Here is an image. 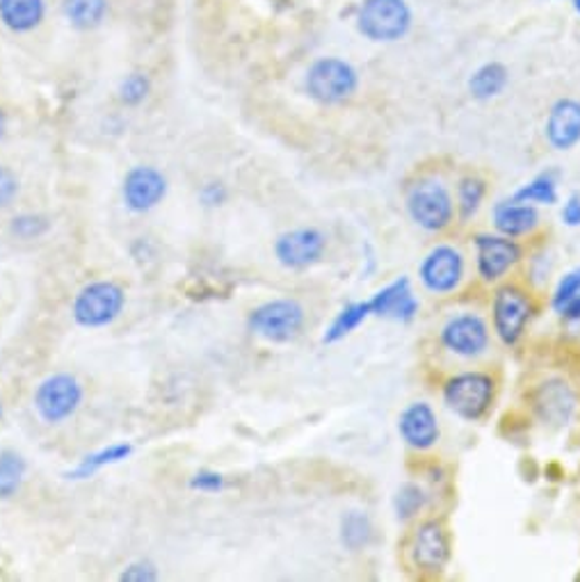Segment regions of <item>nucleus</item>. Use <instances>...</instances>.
I'll use <instances>...</instances> for the list:
<instances>
[{"label": "nucleus", "mask_w": 580, "mask_h": 582, "mask_svg": "<svg viewBox=\"0 0 580 582\" xmlns=\"http://www.w3.org/2000/svg\"><path fill=\"white\" fill-rule=\"evenodd\" d=\"M484 194H487V186H484L482 178H478V176H466V178H462V184L457 188L459 217L462 219H471L478 213Z\"/></svg>", "instance_id": "obj_29"}, {"label": "nucleus", "mask_w": 580, "mask_h": 582, "mask_svg": "<svg viewBox=\"0 0 580 582\" xmlns=\"http://www.w3.org/2000/svg\"><path fill=\"white\" fill-rule=\"evenodd\" d=\"M304 89L308 99L320 105H341L360 89V74L348 60L333 55L318 58L306 69Z\"/></svg>", "instance_id": "obj_1"}, {"label": "nucleus", "mask_w": 580, "mask_h": 582, "mask_svg": "<svg viewBox=\"0 0 580 582\" xmlns=\"http://www.w3.org/2000/svg\"><path fill=\"white\" fill-rule=\"evenodd\" d=\"M199 201H202L206 208L225 206L229 201V188L222 181H209L202 186V190H199Z\"/></svg>", "instance_id": "obj_35"}, {"label": "nucleus", "mask_w": 580, "mask_h": 582, "mask_svg": "<svg viewBox=\"0 0 580 582\" xmlns=\"http://www.w3.org/2000/svg\"><path fill=\"white\" fill-rule=\"evenodd\" d=\"M133 453H136V445L133 443H113V445H108V447H101V451H94V453H89L85 455L72 471H66V480H74V482H80V480H89V478H94L97 473H101L103 468L108 466H117L126 459L133 457Z\"/></svg>", "instance_id": "obj_21"}, {"label": "nucleus", "mask_w": 580, "mask_h": 582, "mask_svg": "<svg viewBox=\"0 0 580 582\" xmlns=\"http://www.w3.org/2000/svg\"><path fill=\"white\" fill-rule=\"evenodd\" d=\"M476 252H478V273L484 281H499L521 258V248L507 236H489V233L478 236Z\"/></svg>", "instance_id": "obj_13"}, {"label": "nucleus", "mask_w": 580, "mask_h": 582, "mask_svg": "<svg viewBox=\"0 0 580 582\" xmlns=\"http://www.w3.org/2000/svg\"><path fill=\"white\" fill-rule=\"evenodd\" d=\"M563 222L567 227H580V194H571L563 206Z\"/></svg>", "instance_id": "obj_37"}, {"label": "nucleus", "mask_w": 580, "mask_h": 582, "mask_svg": "<svg viewBox=\"0 0 580 582\" xmlns=\"http://www.w3.org/2000/svg\"><path fill=\"white\" fill-rule=\"evenodd\" d=\"M507 80L509 74L505 69V64L487 62L478 72H474L471 78H468V92H471L476 101H489L503 92L507 87Z\"/></svg>", "instance_id": "obj_25"}, {"label": "nucleus", "mask_w": 580, "mask_h": 582, "mask_svg": "<svg viewBox=\"0 0 580 582\" xmlns=\"http://www.w3.org/2000/svg\"><path fill=\"white\" fill-rule=\"evenodd\" d=\"M169 184L167 176L151 165H138L126 172L122 184V199L124 206L130 213H149L159 208L167 197Z\"/></svg>", "instance_id": "obj_8"}, {"label": "nucleus", "mask_w": 580, "mask_h": 582, "mask_svg": "<svg viewBox=\"0 0 580 582\" xmlns=\"http://www.w3.org/2000/svg\"><path fill=\"white\" fill-rule=\"evenodd\" d=\"M373 534H375L373 521L364 511H348L341 519V544L352 553L368 548L373 542Z\"/></svg>", "instance_id": "obj_28"}, {"label": "nucleus", "mask_w": 580, "mask_h": 582, "mask_svg": "<svg viewBox=\"0 0 580 582\" xmlns=\"http://www.w3.org/2000/svg\"><path fill=\"white\" fill-rule=\"evenodd\" d=\"M441 343L464 359L480 356L489 345V329L476 313H459L441 329Z\"/></svg>", "instance_id": "obj_12"}, {"label": "nucleus", "mask_w": 580, "mask_h": 582, "mask_svg": "<svg viewBox=\"0 0 580 582\" xmlns=\"http://www.w3.org/2000/svg\"><path fill=\"white\" fill-rule=\"evenodd\" d=\"M227 480L222 473L211 471V468H204V471H197L190 478V489L199 491V494H219V491H225Z\"/></svg>", "instance_id": "obj_34"}, {"label": "nucleus", "mask_w": 580, "mask_h": 582, "mask_svg": "<svg viewBox=\"0 0 580 582\" xmlns=\"http://www.w3.org/2000/svg\"><path fill=\"white\" fill-rule=\"evenodd\" d=\"M532 407L544 425L565 428L576 412V393L565 379H546V382L534 391Z\"/></svg>", "instance_id": "obj_15"}, {"label": "nucleus", "mask_w": 580, "mask_h": 582, "mask_svg": "<svg viewBox=\"0 0 580 582\" xmlns=\"http://www.w3.org/2000/svg\"><path fill=\"white\" fill-rule=\"evenodd\" d=\"M443 402L464 420H480L494 402V379L484 372H462L443 387Z\"/></svg>", "instance_id": "obj_6"}, {"label": "nucleus", "mask_w": 580, "mask_h": 582, "mask_svg": "<svg viewBox=\"0 0 580 582\" xmlns=\"http://www.w3.org/2000/svg\"><path fill=\"white\" fill-rule=\"evenodd\" d=\"M126 306L124 288L115 281H92L78 290L72 304V318L83 329L113 325Z\"/></svg>", "instance_id": "obj_2"}, {"label": "nucleus", "mask_w": 580, "mask_h": 582, "mask_svg": "<svg viewBox=\"0 0 580 582\" xmlns=\"http://www.w3.org/2000/svg\"><path fill=\"white\" fill-rule=\"evenodd\" d=\"M327 238L320 229L302 227L286 231L275 240V256L288 270H306V267L323 261Z\"/></svg>", "instance_id": "obj_9"}, {"label": "nucleus", "mask_w": 580, "mask_h": 582, "mask_svg": "<svg viewBox=\"0 0 580 582\" xmlns=\"http://www.w3.org/2000/svg\"><path fill=\"white\" fill-rule=\"evenodd\" d=\"M83 384L80 379L70 372H55L43 379L33 395V405L37 416L49 422L60 425L70 420L83 405Z\"/></svg>", "instance_id": "obj_4"}, {"label": "nucleus", "mask_w": 580, "mask_h": 582, "mask_svg": "<svg viewBox=\"0 0 580 582\" xmlns=\"http://www.w3.org/2000/svg\"><path fill=\"white\" fill-rule=\"evenodd\" d=\"M373 316L370 313V304L368 300L366 302H352L348 306H343L337 318L331 320V325L325 329L323 333V343L325 345H333V343H341L343 339H348V336L352 331L360 329L368 318Z\"/></svg>", "instance_id": "obj_24"}, {"label": "nucleus", "mask_w": 580, "mask_h": 582, "mask_svg": "<svg viewBox=\"0 0 580 582\" xmlns=\"http://www.w3.org/2000/svg\"><path fill=\"white\" fill-rule=\"evenodd\" d=\"M122 582H155L161 580V571L151 559H133L119 573Z\"/></svg>", "instance_id": "obj_33"}, {"label": "nucleus", "mask_w": 580, "mask_h": 582, "mask_svg": "<svg viewBox=\"0 0 580 582\" xmlns=\"http://www.w3.org/2000/svg\"><path fill=\"white\" fill-rule=\"evenodd\" d=\"M551 306L560 320L569 325L580 322V267H576V270L567 273L560 281H557L551 298Z\"/></svg>", "instance_id": "obj_23"}, {"label": "nucleus", "mask_w": 580, "mask_h": 582, "mask_svg": "<svg viewBox=\"0 0 580 582\" xmlns=\"http://www.w3.org/2000/svg\"><path fill=\"white\" fill-rule=\"evenodd\" d=\"M18 194V178L12 169L0 165V208H8Z\"/></svg>", "instance_id": "obj_36"}, {"label": "nucleus", "mask_w": 580, "mask_h": 582, "mask_svg": "<svg viewBox=\"0 0 580 582\" xmlns=\"http://www.w3.org/2000/svg\"><path fill=\"white\" fill-rule=\"evenodd\" d=\"M5 132H8V117H5V112L0 110V142H3Z\"/></svg>", "instance_id": "obj_38"}, {"label": "nucleus", "mask_w": 580, "mask_h": 582, "mask_svg": "<svg viewBox=\"0 0 580 582\" xmlns=\"http://www.w3.org/2000/svg\"><path fill=\"white\" fill-rule=\"evenodd\" d=\"M573 8H576V12L580 14V0H573Z\"/></svg>", "instance_id": "obj_39"}, {"label": "nucleus", "mask_w": 580, "mask_h": 582, "mask_svg": "<svg viewBox=\"0 0 580 582\" xmlns=\"http://www.w3.org/2000/svg\"><path fill=\"white\" fill-rule=\"evenodd\" d=\"M546 140L557 151H569L580 142V101L560 99L546 117Z\"/></svg>", "instance_id": "obj_18"}, {"label": "nucleus", "mask_w": 580, "mask_h": 582, "mask_svg": "<svg viewBox=\"0 0 580 582\" xmlns=\"http://www.w3.org/2000/svg\"><path fill=\"white\" fill-rule=\"evenodd\" d=\"M412 559L420 571L439 573L451 559V542L445 530L437 521L423 523L412 542Z\"/></svg>", "instance_id": "obj_16"}, {"label": "nucleus", "mask_w": 580, "mask_h": 582, "mask_svg": "<svg viewBox=\"0 0 580 582\" xmlns=\"http://www.w3.org/2000/svg\"><path fill=\"white\" fill-rule=\"evenodd\" d=\"M398 432L414 451H430L439 441V420L428 402H414L398 418Z\"/></svg>", "instance_id": "obj_17"}, {"label": "nucleus", "mask_w": 580, "mask_h": 582, "mask_svg": "<svg viewBox=\"0 0 580 582\" xmlns=\"http://www.w3.org/2000/svg\"><path fill=\"white\" fill-rule=\"evenodd\" d=\"M117 94L126 107H138L151 94V78L144 72H133L119 83Z\"/></svg>", "instance_id": "obj_31"}, {"label": "nucleus", "mask_w": 580, "mask_h": 582, "mask_svg": "<svg viewBox=\"0 0 580 582\" xmlns=\"http://www.w3.org/2000/svg\"><path fill=\"white\" fill-rule=\"evenodd\" d=\"M356 30L375 43L400 41L412 30L407 0H364L356 10Z\"/></svg>", "instance_id": "obj_3"}, {"label": "nucleus", "mask_w": 580, "mask_h": 582, "mask_svg": "<svg viewBox=\"0 0 580 582\" xmlns=\"http://www.w3.org/2000/svg\"><path fill=\"white\" fill-rule=\"evenodd\" d=\"M26 473L28 461L24 455L12 451V447L0 451V501H10L18 494Z\"/></svg>", "instance_id": "obj_26"}, {"label": "nucleus", "mask_w": 580, "mask_h": 582, "mask_svg": "<svg viewBox=\"0 0 580 582\" xmlns=\"http://www.w3.org/2000/svg\"><path fill=\"white\" fill-rule=\"evenodd\" d=\"M407 211L418 227L430 233L443 231L453 222V215H455L451 192L445 190L441 181H434V178L418 181L409 190Z\"/></svg>", "instance_id": "obj_7"}, {"label": "nucleus", "mask_w": 580, "mask_h": 582, "mask_svg": "<svg viewBox=\"0 0 580 582\" xmlns=\"http://www.w3.org/2000/svg\"><path fill=\"white\" fill-rule=\"evenodd\" d=\"M428 503V496H426V491H423L418 484H403L398 489V494H395V501H393V507H395V517L398 521H409L414 519L416 514L426 507Z\"/></svg>", "instance_id": "obj_30"}, {"label": "nucleus", "mask_w": 580, "mask_h": 582, "mask_svg": "<svg viewBox=\"0 0 580 582\" xmlns=\"http://www.w3.org/2000/svg\"><path fill=\"white\" fill-rule=\"evenodd\" d=\"M418 277L430 293H453L464 277V256L455 248H449V244H439V248L423 258Z\"/></svg>", "instance_id": "obj_11"}, {"label": "nucleus", "mask_w": 580, "mask_h": 582, "mask_svg": "<svg viewBox=\"0 0 580 582\" xmlns=\"http://www.w3.org/2000/svg\"><path fill=\"white\" fill-rule=\"evenodd\" d=\"M306 320L304 306L298 300H273L256 306L250 318V331L267 343H288L302 331Z\"/></svg>", "instance_id": "obj_5"}, {"label": "nucleus", "mask_w": 580, "mask_h": 582, "mask_svg": "<svg viewBox=\"0 0 580 582\" xmlns=\"http://www.w3.org/2000/svg\"><path fill=\"white\" fill-rule=\"evenodd\" d=\"M62 16L78 33H89L103 26L110 12V0H62Z\"/></svg>", "instance_id": "obj_22"}, {"label": "nucleus", "mask_w": 580, "mask_h": 582, "mask_svg": "<svg viewBox=\"0 0 580 582\" xmlns=\"http://www.w3.org/2000/svg\"><path fill=\"white\" fill-rule=\"evenodd\" d=\"M515 201H521V204H532V206H553L557 204V172L549 169L542 172L540 176H534L532 181L521 186L515 194H512Z\"/></svg>", "instance_id": "obj_27"}, {"label": "nucleus", "mask_w": 580, "mask_h": 582, "mask_svg": "<svg viewBox=\"0 0 580 582\" xmlns=\"http://www.w3.org/2000/svg\"><path fill=\"white\" fill-rule=\"evenodd\" d=\"M47 0H0V26L14 35L35 33L47 18Z\"/></svg>", "instance_id": "obj_19"}, {"label": "nucleus", "mask_w": 580, "mask_h": 582, "mask_svg": "<svg viewBox=\"0 0 580 582\" xmlns=\"http://www.w3.org/2000/svg\"><path fill=\"white\" fill-rule=\"evenodd\" d=\"M492 316L499 339L505 345H515L524 336L526 325L532 316V304L517 286H503L494 295Z\"/></svg>", "instance_id": "obj_10"}, {"label": "nucleus", "mask_w": 580, "mask_h": 582, "mask_svg": "<svg viewBox=\"0 0 580 582\" xmlns=\"http://www.w3.org/2000/svg\"><path fill=\"white\" fill-rule=\"evenodd\" d=\"M370 313L375 318H384L393 322H412L418 313V300L412 290V281L407 277H400L384 286L382 290L368 300Z\"/></svg>", "instance_id": "obj_14"}, {"label": "nucleus", "mask_w": 580, "mask_h": 582, "mask_svg": "<svg viewBox=\"0 0 580 582\" xmlns=\"http://www.w3.org/2000/svg\"><path fill=\"white\" fill-rule=\"evenodd\" d=\"M0 418H3V402H0Z\"/></svg>", "instance_id": "obj_40"}, {"label": "nucleus", "mask_w": 580, "mask_h": 582, "mask_svg": "<svg viewBox=\"0 0 580 582\" xmlns=\"http://www.w3.org/2000/svg\"><path fill=\"white\" fill-rule=\"evenodd\" d=\"M540 222V213L532 204H521V201H499L494 206V227L501 236L519 238L530 233Z\"/></svg>", "instance_id": "obj_20"}, {"label": "nucleus", "mask_w": 580, "mask_h": 582, "mask_svg": "<svg viewBox=\"0 0 580 582\" xmlns=\"http://www.w3.org/2000/svg\"><path fill=\"white\" fill-rule=\"evenodd\" d=\"M51 229V219L41 213H24L16 215L10 222V231L18 240H37L41 236H47Z\"/></svg>", "instance_id": "obj_32"}]
</instances>
